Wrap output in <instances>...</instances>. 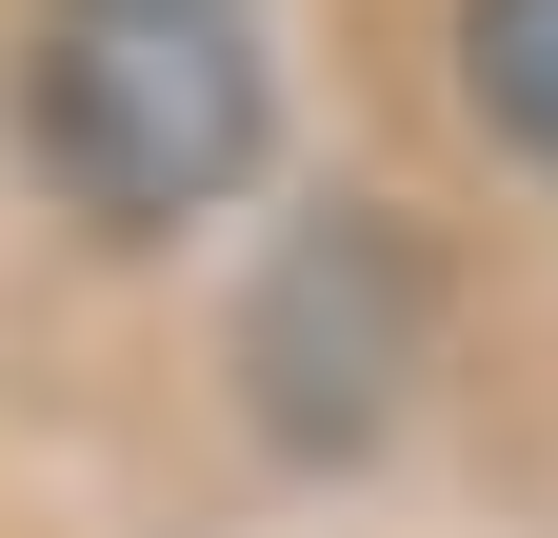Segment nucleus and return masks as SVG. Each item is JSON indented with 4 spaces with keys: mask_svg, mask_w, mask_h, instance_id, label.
Returning a JSON list of instances; mask_svg holds the SVG:
<instances>
[{
    "mask_svg": "<svg viewBox=\"0 0 558 538\" xmlns=\"http://www.w3.org/2000/svg\"><path fill=\"white\" fill-rule=\"evenodd\" d=\"M21 160L81 240H180L279 180V40L259 0H40L21 21Z\"/></svg>",
    "mask_w": 558,
    "mask_h": 538,
    "instance_id": "obj_1",
    "label": "nucleus"
},
{
    "mask_svg": "<svg viewBox=\"0 0 558 538\" xmlns=\"http://www.w3.org/2000/svg\"><path fill=\"white\" fill-rule=\"evenodd\" d=\"M220 379L259 458H300V479H339V458H379L418 419V379H439V240L399 220V199H319V220L259 240V280L220 319Z\"/></svg>",
    "mask_w": 558,
    "mask_h": 538,
    "instance_id": "obj_2",
    "label": "nucleus"
},
{
    "mask_svg": "<svg viewBox=\"0 0 558 538\" xmlns=\"http://www.w3.org/2000/svg\"><path fill=\"white\" fill-rule=\"evenodd\" d=\"M439 60H459L478 140H499L519 180H558V0H439Z\"/></svg>",
    "mask_w": 558,
    "mask_h": 538,
    "instance_id": "obj_3",
    "label": "nucleus"
}]
</instances>
